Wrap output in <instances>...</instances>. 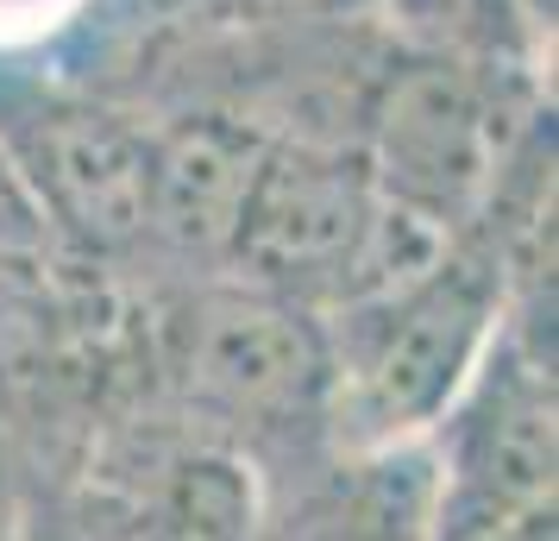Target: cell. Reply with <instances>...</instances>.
Returning <instances> with one entry per match:
<instances>
[{"mask_svg":"<svg viewBox=\"0 0 559 541\" xmlns=\"http://www.w3.org/2000/svg\"><path fill=\"white\" fill-rule=\"evenodd\" d=\"M164 378L182 415L233 460L296 447L302 472L328 460L321 321L239 278H195L164 309Z\"/></svg>","mask_w":559,"mask_h":541,"instance_id":"1","label":"cell"},{"mask_svg":"<svg viewBox=\"0 0 559 541\" xmlns=\"http://www.w3.org/2000/svg\"><path fill=\"white\" fill-rule=\"evenodd\" d=\"M433 466V522L547 516L559 466L554 296H515L478 372L421 435Z\"/></svg>","mask_w":559,"mask_h":541,"instance_id":"2","label":"cell"},{"mask_svg":"<svg viewBox=\"0 0 559 541\" xmlns=\"http://www.w3.org/2000/svg\"><path fill=\"white\" fill-rule=\"evenodd\" d=\"M120 0H0V95L57 82L76 51H95V32L114 26Z\"/></svg>","mask_w":559,"mask_h":541,"instance_id":"3","label":"cell"},{"mask_svg":"<svg viewBox=\"0 0 559 541\" xmlns=\"http://www.w3.org/2000/svg\"><path fill=\"white\" fill-rule=\"evenodd\" d=\"M214 26L233 32H328L378 20L383 0H195Z\"/></svg>","mask_w":559,"mask_h":541,"instance_id":"4","label":"cell"},{"mask_svg":"<svg viewBox=\"0 0 559 541\" xmlns=\"http://www.w3.org/2000/svg\"><path fill=\"white\" fill-rule=\"evenodd\" d=\"M433 541H559L554 510L547 516H453L433 522Z\"/></svg>","mask_w":559,"mask_h":541,"instance_id":"5","label":"cell"},{"mask_svg":"<svg viewBox=\"0 0 559 541\" xmlns=\"http://www.w3.org/2000/svg\"><path fill=\"white\" fill-rule=\"evenodd\" d=\"M0 541H20V536H13V522H7V516H0Z\"/></svg>","mask_w":559,"mask_h":541,"instance_id":"6","label":"cell"}]
</instances>
